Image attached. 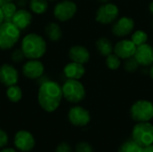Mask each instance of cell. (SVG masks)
Returning <instances> with one entry per match:
<instances>
[{"instance_id": "6da1fadb", "label": "cell", "mask_w": 153, "mask_h": 152, "mask_svg": "<svg viewBox=\"0 0 153 152\" xmlns=\"http://www.w3.org/2000/svg\"><path fill=\"white\" fill-rule=\"evenodd\" d=\"M62 86L54 81H47L39 85L38 92V101L40 108L46 112L56 111L63 99Z\"/></svg>"}, {"instance_id": "7a4b0ae2", "label": "cell", "mask_w": 153, "mask_h": 152, "mask_svg": "<svg viewBox=\"0 0 153 152\" xmlns=\"http://www.w3.org/2000/svg\"><path fill=\"white\" fill-rule=\"evenodd\" d=\"M22 50L28 59H39L47 51V42L40 35L27 34L22 40Z\"/></svg>"}, {"instance_id": "3957f363", "label": "cell", "mask_w": 153, "mask_h": 152, "mask_svg": "<svg viewBox=\"0 0 153 152\" xmlns=\"http://www.w3.org/2000/svg\"><path fill=\"white\" fill-rule=\"evenodd\" d=\"M63 97L68 102L78 104L86 97V90L80 80L67 79L62 85Z\"/></svg>"}, {"instance_id": "277c9868", "label": "cell", "mask_w": 153, "mask_h": 152, "mask_svg": "<svg viewBox=\"0 0 153 152\" xmlns=\"http://www.w3.org/2000/svg\"><path fill=\"white\" fill-rule=\"evenodd\" d=\"M20 37L21 30L12 22H4L0 25V49H11L19 41Z\"/></svg>"}, {"instance_id": "5b68a950", "label": "cell", "mask_w": 153, "mask_h": 152, "mask_svg": "<svg viewBox=\"0 0 153 152\" xmlns=\"http://www.w3.org/2000/svg\"><path fill=\"white\" fill-rule=\"evenodd\" d=\"M130 116L137 123L150 122L153 119V103L147 99L135 101L130 108Z\"/></svg>"}, {"instance_id": "8992f818", "label": "cell", "mask_w": 153, "mask_h": 152, "mask_svg": "<svg viewBox=\"0 0 153 152\" xmlns=\"http://www.w3.org/2000/svg\"><path fill=\"white\" fill-rule=\"evenodd\" d=\"M132 139L143 148L153 144V125L150 122L137 123L132 131Z\"/></svg>"}, {"instance_id": "52a82bcc", "label": "cell", "mask_w": 153, "mask_h": 152, "mask_svg": "<svg viewBox=\"0 0 153 152\" xmlns=\"http://www.w3.org/2000/svg\"><path fill=\"white\" fill-rule=\"evenodd\" d=\"M119 7L111 2L101 4L96 11L95 19L97 22L102 25L113 24L119 17Z\"/></svg>"}, {"instance_id": "ba28073f", "label": "cell", "mask_w": 153, "mask_h": 152, "mask_svg": "<svg viewBox=\"0 0 153 152\" xmlns=\"http://www.w3.org/2000/svg\"><path fill=\"white\" fill-rule=\"evenodd\" d=\"M77 12V4L73 0H63L54 7V16L59 22L70 21Z\"/></svg>"}, {"instance_id": "9c48e42d", "label": "cell", "mask_w": 153, "mask_h": 152, "mask_svg": "<svg viewBox=\"0 0 153 152\" xmlns=\"http://www.w3.org/2000/svg\"><path fill=\"white\" fill-rule=\"evenodd\" d=\"M135 28V22L130 16H121L112 24V34L117 38L124 39L131 35Z\"/></svg>"}, {"instance_id": "30bf717a", "label": "cell", "mask_w": 153, "mask_h": 152, "mask_svg": "<svg viewBox=\"0 0 153 152\" xmlns=\"http://www.w3.org/2000/svg\"><path fill=\"white\" fill-rule=\"evenodd\" d=\"M68 120L69 122L77 127H83L89 125L91 116L86 108L81 106H74L68 111Z\"/></svg>"}, {"instance_id": "8fae6325", "label": "cell", "mask_w": 153, "mask_h": 152, "mask_svg": "<svg viewBox=\"0 0 153 152\" xmlns=\"http://www.w3.org/2000/svg\"><path fill=\"white\" fill-rule=\"evenodd\" d=\"M13 143L18 151L22 152H30L35 147L36 142L32 133L26 130H21L15 133Z\"/></svg>"}, {"instance_id": "7c38bea8", "label": "cell", "mask_w": 153, "mask_h": 152, "mask_svg": "<svg viewBox=\"0 0 153 152\" xmlns=\"http://www.w3.org/2000/svg\"><path fill=\"white\" fill-rule=\"evenodd\" d=\"M136 45L131 40V39H121L114 45V52L122 60L127 59L134 56L136 51Z\"/></svg>"}, {"instance_id": "4fadbf2b", "label": "cell", "mask_w": 153, "mask_h": 152, "mask_svg": "<svg viewBox=\"0 0 153 152\" xmlns=\"http://www.w3.org/2000/svg\"><path fill=\"white\" fill-rule=\"evenodd\" d=\"M134 56L141 66L150 67L153 65V46L147 42L137 47Z\"/></svg>"}, {"instance_id": "5bb4252c", "label": "cell", "mask_w": 153, "mask_h": 152, "mask_svg": "<svg viewBox=\"0 0 153 152\" xmlns=\"http://www.w3.org/2000/svg\"><path fill=\"white\" fill-rule=\"evenodd\" d=\"M44 65L39 59H29L22 66V74L30 80L39 79L43 75Z\"/></svg>"}, {"instance_id": "9a60e30c", "label": "cell", "mask_w": 153, "mask_h": 152, "mask_svg": "<svg viewBox=\"0 0 153 152\" xmlns=\"http://www.w3.org/2000/svg\"><path fill=\"white\" fill-rule=\"evenodd\" d=\"M19 80V73L16 68L10 64H4L0 66V82L6 86L15 85Z\"/></svg>"}, {"instance_id": "2e32d148", "label": "cell", "mask_w": 153, "mask_h": 152, "mask_svg": "<svg viewBox=\"0 0 153 152\" xmlns=\"http://www.w3.org/2000/svg\"><path fill=\"white\" fill-rule=\"evenodd\" d=\"M68 56L73 62L85 65L91 59V53L86 47L82 45H74L69 48Z\"/></svg>"}, {"instance_id": "e0dca14e", "label": "cell", "mask_w": 153, "mask_h": 152, "mask_svg": "<svg viewBox=\"0 0 153 152\" xmlns=\"http://www.w3.org/2000/svg\"><path fill=\"white\" fill-rule=\"evenodd\" d=\"M63 73L66 79L80 80L84 76L86 69L84 67V65L71 61L65 65Z\"/></svg>"}, {"instance_id": "ac0fdd59", "label": "cell", "mask_w": 153, "mask_h": 152, "mask_svg": "<svg viewBox=\"0 0 153 152\" xmlns=\"http://www.w3.org/2000/svg\"><path fill=\"white\" fill-rule=\"evenodd\" d=\"M32 22V15L30 12L24 8H20L14 13L12 22L21 30L27 29Z\"/></svg>"}, {"instance_id": "d6986e66", "label": "cell", "mask_w": 153, "mask_h": 152, "mask_svg": "<svg viewBox=\"0 0 153 152\" xmlns=\"http://www.w3.org/2000/svg\"><path fill=\"white\" fill-rule=\"evenodd\" d=\"M95 46L98 53L102 56L106 57L114 52V45L112 41L107 37L99 38L95 43Z\"/></svg>"}, {"instance_id": "ffe728a7", "label": "cell", "mask_w": 153, "mask_h": 152, "mask_svg": "<svg viewBox=\"0 0 153 152\" xmlns=\"http://www.w3.org/2000/svg\"><path fill=\"white\" fill-rule=\"evenodd\" d=\"M45 32L48 38L52 41H58L63 36V31L59 24L56 22H49L45 27Z\"/></svg>"}, {"instance_id": "44dd1931", "label": "cell", "mask_w": 153, "mask_h": 152, "mask_svg": "<svg viewBox=\"0 0 153 152\" xmlns=\"http://www.w3.org/2000/svg\"><path fill=\"white\" fill-rule=\"evenodd\" d=\"M48 0H30V8L36 14L45 13L48 9Z\"/></svg>"}, {"instance_id": "7402d4cb", "label": "cell", "mask_w": 153, "mask_h": 152, "mask_svg": "<svg viewBox=\"0 0 153 152\" xmlns=\"http://www.w3.org/2000/svg\"><path fill=\"white\" fill-rule=\"evenodd\" d=\"M6 97L11 102L16 103L19 102L22 98V90L18 85H12L7 87L6 90Z\"/></svg>"}, {"instance_id": "603a6c76", "label": "cell", "mask_w": 153, "mask_h": 152, "mask_svg": "<svg viewBox=\"0 0 153 152\" xmlns=\"http://www.w3.org/2000/svg\"><path fill=\"white\" fill-rule=\"evenodd\" d=\"M131 40L136 45V47H139L141 45H143L148 42L149 36L148 33L143 30H134V32L131 34L130 37Z\"/></svg>"}, {"instance_id": "cb8c5ba5", "label": "cell", "mask_w": 153, "mask_h": 152, "mask_svg": "<svg viewBox=\"0 0 153 152\" xmlns=\"http://www.w3.org/2000/svg\"><path fill=\"white\" fill-rule=\"evenodd\" d=\"M1 9L3 12L4 22H12V19H13L14 13L18 10L17 5L15 4H13V2H9V3L4 4V5L1 6Z\"/></svg>"}, {"instance_id": "d4e9b609", "label": "cell", "mask_w": 153, "mask_h": 152, "mask_svg": "<svg viewBox=\"0 0 153 152\" xmlns=\"http://www.w3.org/2000/svg\"><path fill=\"white\" fill-rule=\"evenodd\" d=\"M143 147L133 139L125 142L118 149V152H143Z\"/></svg>"}, {"instance_id": "484cf974", "label": "cell", "mask_w": 153, "mask_h": 152, "mask_svg": "<svg viewBox=\"0 0 153 152\" xmlns=\"http://www.w3.org/2000/svg\"><path fill=\"white\" fill-rule=\"evenodd\" d=\"M122 59L119 58L115 53H112L110 55H108V56H106L105 59V64L106 66L111 70V71H116L117 69H119L122 65Z\"/></svg>"}, {"instance_id": "4316f807", "label": "cell", "mask_w": 153, "mask_h": 152, "mask_svg": "<svg viewBox=\"0 0 153 152\" xmlns=\"http://www.w3.org/2000/svg\"><path fill=\"white\" fill-rule=\"evenodd\" d=\"M140 66L141 65H139L137 60L134 58V56L125 59L124 63H123V67H124L125 71H126L127 73H136Z\"/></svg>"}, {"instance_id": "83f0119b", "label": "cell", "mask_w": 153, "mask_h": 152, "mask_svg": "<svg viewBox=\"0 0 153 152\" xmlns=\"http://www.w3.org/2000/svg\"><path fill=\"white\" fill-rule=\"evenodd\" d=\"M76 152H94L92 146L86 142H79L75 147Z\"/></svg>"}, {"instance_id": "f1b7e54d", "label": "cell", "mask_w": 153, "mask_h": 152, "mask_svg": "<svg viewBox=\"0 0 153 152\" xmlns=\"http://www.w3.org/2000/svg\"><path fill=\"white\" fill-rule=\"evenodd\" d=\"M11 58L13 62L15 63H20L22 61H23L25 57V55L23 53V51L22 50V48H19V49H15L12 52L11 54Z\"/></svg>"}, {"instance_id": "f546056e", "label": "cell", "mask_w": 153, "mask_h": 152, "mask_svg": "<svg viewBox=\"0 0 153 152\" xmlns=\"http://www.w3.org/2000/svg\"><path fill=\"white\" fill-rule=\"evenodd\" d=\"M8 143V135L5 131L0 129V149L4 148Z\"/></svg>"}, {"instance_id": "4dcf8cb0", "label": "cell", "mask_w": 153, "mask_h": 152, "mask_svg": "<svg viewBox=\"0 0 153 152\" xmlns=\"http://www.w3.org/2000/svg\"><path fill=\"white\" fill-rule=\"evenodd\" d=\"M56 152H72V148L68 143L61 142L60 144L57 145L56 149Z\"/></svg>"}, {"instance_id": "1f68e13d", "label": "cell", "mask_w": 153, "mask_h": 152, "mask_svg": "<svg viewBox=\"0 0 153 152\" xmlns=\"http://www.w3.org/2000/svg\"><path fill=\"white\" fill-rule=\"evenodd\" d=\"M15 4L20 8H24L27 4V0H17Z\"/></svg>"}, {"instance_id": "d6a6232c", "label": "cell", "mask_w": 153, "mask_h": 152, "mask_svg": "<svg viewBox=\"0 0 153 152\" xmlns=\"http://www.w3.org/2000/svg\"><path fill=\"white\" fill-rule=\"evenodd\" d=\"M143 152H153V144L149 145L147 147H144L143 149Z\"/></svg>"}, {"instance_id": "836d02e7", "label": "cell", "mask_w": 153, "mask_h": 152, "mask_svg": "<svg viewBox=\"0 0 153 152\" xmlns=\"http://www.w3.org/2000/svg\"><path fill=\"white\" fill-rule=\"evenodd\" d=\"M0 152H17L13 148H3V149H1V151Z\"/></svg>"}, {"instance_id": "e575fe53", "label": "cell", "mask_w": 153, "mask_h": 152, "mask_svg": "<svg viewBox=\"0 0 153 152\" xmlns=\"http://www.w3.org/2000/svg\"><path fill=\"white\" fill-rule=\"evenodd\" d=\"M149 12L152 15H153V0L149 4Z\"/></svg>"}, {"instance_id": "d590c367", "label": "cell", "mask_w": 153, "mask_h": 152, "mask_svg": "<svg viewBox=\"0 0 153 152\" xmlns=\"http://www.w3.org/2000/svg\"><path fill=\"white\" fill-rule=\"evenodd\" d=\"M149 76L150 78L153 80V65L150 66V70H149Z\"/></svg>"}, {"instance_id": "8d00e7d4", "label": "cell", "mask_w": 153, "mask_h": 152, "mask_svg": "<svg viewBox=\"0 0 153 152\" xmlns=\"http://www.w3.org/2000/svg\"><path fill=\"white\" fill-rule=\"evenodd\" d=\"M4 22V15H3L2 9H1V7H0V25H1Z\"/></svg>"}, {"instance_id": "74e56055", "label": "cell", "mask_w": 153, "mask_h": 152, "mask_svg": "<svg viewBox=\"0 0 153 152\" xmlns=\"http://www.w3.org/2000/svg\"><path fill=\"white\" fill-rule=\"evenodd\" d=\"M9 2H13V0H0V7L2 5H4V4L9 3Z\"/></svg>"}, {"instance_id": "f35d334b", "label": "cell", "mask_w": 153, "mask_h": 152, "mask_svg": "<svg viewBox=\"0 0 153 152\" xmlns=\"http://www.w3.org/2000/svg\"><path fill=\"white\" fill-rule=\"evenodd\" d=\"M99 3H100V4H106V3H108V2H110V0H97Z\"/></svg>"}, {"instance_id": "ab89813d", "label": "cell", "mask_w": 153, "mask_h": 152, "mask_svg": "<svg viewBox=\"0 0 153 152\" xmlns=\"http://www.w3.org/2000/svg\"><path fill=\"white\" fill-rule=\"evenodd\" d=\"M152 28H153V19H152Z\"/></svg>"}, {"instance_id": "60d3db41", "label": "cell", "mask_w": 153, "mask_h": 152, "mask_svg": "<svg viewBox=\"0 0 153 152\" xmlns=\"http://www.w3.org/2000/svg\"><path fill=\"white\" fill-rule=\"evenodd\" d=\"M49 1H55V0H49Z\"/></svg>"}]
</instances>
